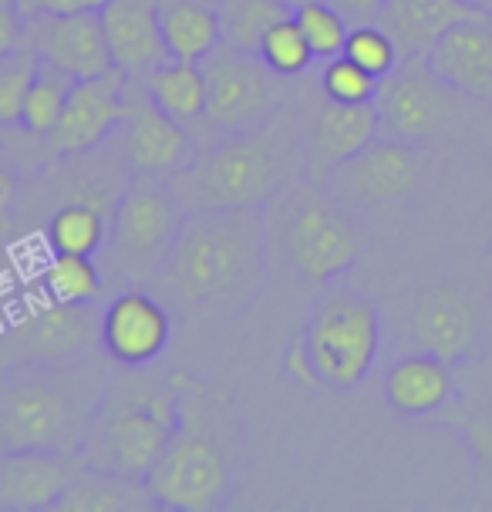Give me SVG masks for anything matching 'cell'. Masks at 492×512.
<instances>
[{
  "mask_svg": "<svg viewBox=\"0 0 492 512\" xmlns=\"http://www.w3.org/2000/svg\"><path fill=\"white\" fill-rule=\"evenodd\" d=\"M102 347V310L95 304H48L17 320L0 341V364L11 361H61Z\"/></svg>",
  "mask_w": 492,
  "mask_h": 512,
  "instance_id": "obj_11",
  "label": "cell"
},
{
  "mask_svg": "<svg viewBox=\"0 0 492 512\" xmlns=\"http://www.w3.org/2000/svg\"><path fill=\"white\" fill-rule=\"evenodd\" d=\"M179 425V391L166 378L129 368V374L108 381L78 455L88 469L145 479L159 455L166 452L172 435L179 432Z\"/></svg>",
  "mask_w": 492,
  "mask_h": 512,
  "instance_id": "obj_4",
  "label": "cell"
},
{
  "mask_svg": "<svg viewBox=\"0 0 492 512\" xmlns=\"http://www.w3.org/2000/svg\"><path fill=\"white\" fill-rule=\"evenodd\" d=\"M489 21H492V11H489Z\"/></svg>",
  "mask_w": 492,
  "mask_h": 512,
  "instance_id": "obj_44",
  "label": "cell"
},
{
  "mask_svg": "<svg viewBox=\"0 0 492 512\" xmlns=\"http://www.w3.org/2000/svg\"><path fill=\"white\" fill-rule=\"evenodd\" d=\"M169 58L199 64L223 44L220 0H156Z\"/></svg>",
  "mask_w": 492,
  "mask_h": 512,
  "instance_id": "obj_24",
  "label": "cell"
},
{
  "mask_svg": "<svg viewBox=\"0 0 492 512\" xmlns=\"http://www.w3.org/2000/svg\"><path fill=\"white\" fill-rule=\"evenodd\" d=\"M149 98L162 112L172 115L182 125H193L199 118H206V81L203 68L193 61H162L159 68H152L142 78Z\"/></svg>",
  "mask_w": 492,
  "mask_h": 512,
  "instance_id": "obj_26",
  "label": "cell"
},
{
  "mask_svg": "<svg viewBox=\"0 0 492 512\" xmlns=\"http://www.w3.org/2000/svg\"><path fill=\"white\" fill-rule=\"evenodd\" d=\"M41 71V54L31 44H21L0 58V128L21 125L24 98Z\"/></svg>",
  "mask_w": 492,
  "mask_h": 512,
  "instance_id": "obj_32",
  "label": "cell"
},
{
  "mask_svg": "<svg viewBox=\"0 0 492 512\" xmlns=\"http://www.w3.org/2000/svg\"><path fill=\"white\" fill-rule=\"evenodd\" d=\"M284 4L290 7V11H297V7H304V4H311V0H284Z\"/></svg>",
  "mask_w": 492,
  "mask_h": 512,
  "instance_id": "obj_43",
  "label": "cell"
},
{
  "mask_svg": "<svg viewBox=\"0 0 492 512\" xmlns=\"http://www.w3.org/2000/svg\"><path fill=\"white\" fill-rule=\"evenodd\" d=\"M469 4H476L479 11H492V0H469Z\"/></svg>",
  "mask_w": 492,
  "mask_h": 512,
  "instance_id": "obj_42",
  "label": "cell"
},
{
  "mask_svg": "<svg viewBox=\"0 0 492 512\" xmlns=\"http://www.w3.org/2000/svg\"><path fill=\"white\" fill-rule=\"evenodd\" d=\"M81 469L85 462L78 452H48V448L0 452V512L54 509V502Z\"/></svg>",
  "mask_w": 492,
  "mask_h": 512,
  "instance_id": "obj_18",
  "label": "cell"
},
{
  "mask_svg": "<svg viewBox=\"0 0 492 512\" xmlns=\"http://www.w3.org/2000/svg\"><path fill=\"white\" fill-rule=\"evenodd\" d=\"M415 337L435 358L462 361L476 344V314L469 300L449 287L428 290L415 307Z\"/></svg>",
  "mask_w": 492,
  "mask_h": 512,
  "instance_id": "obj_22",
  "label": "cell"
},
{
  "mask_svg": "<svg viewBox=\"0 0 492 512\" xmlns=\"http://www.w3.org/2000/svg\"><path fill=\"white\" fill-rule=\"evenodd\" d=\"M108 0H17L21 14H81V11H102Z\"/></svg>",
  "mask_w": 492,
  "mask_h": 512,
  "instance_id": "obj_37",
  "label": "cell"
},
{
  "mask_svg": "<svg viewBox=\"0 0 492 512\" xmlns=\"http://www.w3.org/2000/svg\"><path fill=\"white\" fill-rule=\"evenodd\" d=\"M449 85L428 71L425 61H402L378 85V118L381 132L398 142H425L449 118Z\"/></svg>",
  "mask_w": 492,
  "mask_h": 512,
  "instance_id": "obj_12",
  "label": "cell"
},
{
  "mask_svg": "<svg viewBox=\"0 0 492 512\" xmlns=\"http://www.w3.org/2000/svg\"><path fill=\"white\" fill-rule=\"evenodd\" d=\"M294 11L284 0H220V31L223 44L236 51H260L263 34Z\"/></svg>",
  "mask_w": 492,
  "mask_h": 512,
  "instance_id": "obj_28",
  "label": "cell"
},
{
  "mask_svg": "<svg viewBox=\"0 0 492 512\" xmlns=\"http://www.w3.org/2000/svg\"><path fill=\"white\" fill-rule=\"evenodd\" d=\"M378 135H381V118L375 102L344 105L327 98L314 112L304 135V179L327 182V176L337 166H344L351 155H358Z\"/></svg>",
  "mask_w": 492,
  "mask_h": 512,
  "instance_id": "obj_17",
  "label": "cell"
},
{
  "mask_svg": "<svg viewBox=\"0 0 492 512\" xmlns=\"http://www.w3.org/2000/svg\"><path fill=\"white\" fill-rule=\"evenodd\" d=\"M112 139L129 176L172 179L199 155L186 125L152 102L142 78H129L125 85V115Z\"/></svg>",
  "mask_w": 492,
  "mask_h": 512,
  "instance_id": "obj_10",
  "label": "cell"
},
{
  "mask_svg": "<svg viewBox=\"0 0 492 512\" xmlns=\"http://www.w3.org/2000/svg\"><path fill=\"white\" fill-rule=\"evenodd\" d=\"M287 368H290V374L300 381V384H307V388H317V374H314V364H311V358H307V347H304V341H297L294 347H290V358H287Z\"/></svg>",
  "mask_w": 492,
  "mask_h": 512,
  "instance_id": "obj_39",
  "label": "cell"
},
{
  "mask_svg": "<svg viewBox=\"0 0 492 512\" xmlns=\"http://www.w3.org/2000/svg\"><path fill=\"white\" fill-rule=\"evenodd\" d=\"M300 31H304L307 44L314 51V61H331L337 54H344L348 44V17H344L331 0H311V4L297 7L294 11Z\"/></svg>",
  "mask_w": 492,
  "mask_h": 512,
  "instance_id": "obj_33",
  "label": "cell"
},
{
  "mask_svg": "<svg viewBox=\"0 0 492 512\" xmlns=\"http://www.w3.org/2000/svg\"><path fill=\"white\" fill-rule=\"evenodd\" d=\"M331 4L354 24H375L388 0H331Z\"/></svg>",
  "mask_w": 492,
  "mask_h": 512,
  "instance_id": "obj_38",
  "label": "cell"
},
{
  "mask_svg": "<svg viewBox=\"0 0 492 512\" xmlns=\"http://www.w3.org/2000/svg\"><path fill=\"white\" fill-rule=\"evenodd\" d=\"M24 44V14L17 0H0V58Z\"/></svg>",
  "mask_w": 492,
  "mask_h": 512,
  "instance_id": "obj_36",
  "label": "cell"
},
{
  "mask_svg": "<svg viewBox=\"0 0 492 512\" xmlns=\"http://www.w3.org/2000/svg\"><path fill=\"white\" fill-rule=\"evenodd\" d=\"M156 509L176 512H213L223 509L236 492V475L226 452L206 432L186 425L182 415L179 432L172 435L166 452L145 475Z\"/></svg>",
  "mask_w": 492,
  "mask_h": 512,
  "instance_id": "obj_8",
  "label": "cell"
},
{
  "mask_svg": "<svg viewBox=\"0 0 492 512\" xmlns=\"http://www.w3.org/2000/svg\"><path fill=\"white\" fill-rule=\"evenodd\" d=\"M489 11H479L469 0H388L381 7L378 21L391 34L402 61H425L432 44L449 31L452 24L482 17Z\"/></svg>",
  "mask_w": 492,
  "mask_h": 512,
  "instance_id": "obj_21",
  "label": "cell"
},
{
  "mask_svg": "<svg viewBox=\"0 0 492 512\" xmlns=\"http://www.w3.org/2000/svg\"><path fill=\"white\" fill-rule=\"evenodd\" d=\"M11 199H14V172L0 159V206H7Z\"/></svg>",
  "mask_w": 492,
  "mask_h": 512,
  "instance_id": "obj_40",
  "label": "cell"
},
{
  "mask_svg": "<svg viewBox=\"0 0 492 512\" xmlns=\"http://www.w3.org/2000/svg\"><path fill=\"white\" fill-rule=\"evenodd\" d=\"M418 179V159L408 142L375 139L351 155L344 166L327 176L324 186L341 199L344 206H391L412 192Z\"/></svg>",
  "mask_w": 492,
  "mask_h": 512,
  "instance_id": "obj_14",
  "label": "cell"
},
{
  "mask_svg": "<svg viewBox=\"0 0 492 512\" xmlns=\"http://www.w3.org/2000/svg\"><path fill=\"white\" fill-rule=\"evenodd\" d=\"M378 85L381 81L375 75H368L364 68H358L351 58L337 54L324 64L321 71V88L327 98L334 102H344V105H361V102H375L378 98Z\"/></svg>",
  "mask_w": 492,
  "mask_h": 512,
  "instance_id": "obj_35",
  "label": "cell"
},
{
  "mask_svg": "<svg viewBox=\"0 0 492 512\" xmlns=\"http://www.w3.org/2000/svg\"><path fill=\"white\" fill-rule=\"evenodd\" d=\"M156 509L145 479L112 475L98 469H81L75 482L54 502V512H145Z\"/></svg>",
  "mask_w": 492,
  "mask_h": 512,
  "instance_id": "obj_25",
  "label": "cell"
},
{
  "mask_svg": "<svg viewBox=\"0 0 492 512\" xmlns=\"http://www.w3.org/2000/svg\"><path fill=\"white\" fill-rule=\"evenodd\" d=\"M108 219L102 206L85 203V199H71L61 203L48 219V240L54 253H81L95 256L102 253L108 236Z\"/></svg>",
  "mask_w": 492,
  "mask_h": 512,
  "instance_id": "obj_27",
  "label": "cell"
},
{
  "mask_svg": "<svg viewBox=\"0 0 492 512\" xmlns=\"http://www.w3.org/2000/svg\"><path fill=\"white\" fill-rule=\"evenodd\" d=\"M41 287L48 300L61 304H98L102 297V267L81 253H54L41 273Z\"/></svg>",
  "mask_w": 492,
  "mask_h": 512,
  "instance_id": "obj_30",
  "label": "cell"
},
{
  "mask_svg": "<svg viewBox=\"0 0 492 512\" xmlns=\"http://www.w3.org/2000/svg\"><path fill=\"white\" fill-rule=\"evenodd\" d=\"M75 81H78L75 75H68V71L41 61L38 78H34V85L24 98L21 125L17 128H24V135H34V139H48L54 132V125H58L61 112H65Z\"/></svg>",
  "mask_w": 492,
  "mask_h": 512,
  "instance_id": "obj_29",
  "label": "cell"
},
{
  "mask_svg": "<svg viewBox=\"0 0 492 512\" xmlns=\"http://www.w3.org/2000/svg\"><path fill=\"white\" fill-rule=\"evenodd\" d=\"M102 24L112 61L125 78H145L152 68L169 61L156 0H108L102 7Z\"/></svg>",
  "mask_w": 492,
  "mask_h": 512,
  "instance_id": "obj_20",
  "label": "cell"
},
{
  "mask_svg": "<svg viewBox=\"0 0 492 512\" xmlns=\"http://www.w3.org/2000/svg\"><path fill=\"white\" fill-rule=\"evenodd\" d=\"M186 209L179 206L169 179L132 176L108 219L102 246L105 277L122 287H152L172 250Z\"/></svg>",
  "mask_w": 492,
  "mask_h": 512,
  "instance_id": "obj_5",
  "label": "cell"
},
{
  "mask_svg": "<svg viewBox=\"0 0 492 512\" xmlns=\"http://www.w3.org/2000/svg\"><path fill=\"white\" fill-rule=\"evenodd\" d=\"M300 341L307 347L317 381L341 391L354 388L375 368L381 344L378 310L348 287L327 290Z\"/></svg>",
  "mask_w": 492,
  "mask_h": 512,
  "instance_id": "obj_7",
  "label": "cell"
},
{
  "mask_svg": "<svg viewBox=\"0 0 492 512\" xmlns=\"http://www.w3.org/2000/svg\"><path fill=\"white\" fill-rule=\"evenodd\" d=\"M344 58H351L358 68L375 75L378 81L388 78L402 64L395 41H391V34L381 24H354L348 44H344Z\"/></svg>",
  "mask_w": 492,
  "mask_h": 512,
  "instance_id": "obj_34",
  "label": "cell"
},
{
  "mask_svg": "<svg viewBox=\"0 0 492 512\" xmlns=\"http://www.w3.org/2000/svg\"><path fill=\"white\" fill-rule=\"evenodd\" d=\"M425 64L442 85L466 98L492 105V21L489 14L469 17L452 24L432 51L425 54Z\"/></svg>",
  "mask_w": 492,
  "mask_h": 512,
  "instance_id": "obj_19",
  "label": "cell"
},
{
  "mask_svg": "<svg viewBox=\"0 0 492 512\" xmlns=\"http://www.w3.org/2000/svg\"><path fill=\"white\" fill-rule=\"evenodd\" d=\"M125 85H129V78L118 68L75 81L65 112L48 135V152L54 159L95 152L105 142H112L125 115Z\"/></svg>",
  "mask_w": 492,
  "mask_h": 512,
  "instance_id": "obj_13",
  "label": "cell"
},
{
  "mask_svg": "<svg viewBox=\"0 0 492 512\" xmlns=\"http://www.w3.org/2000/svg\"><path fill=\"white\" fill-rule=\"evenodd\" d=\"M172 341V314L149 290H122L102 310V351L125 368L159 361Z\"/></svg>",
  "mask_w": 492,
  "mask_h": 512,
  "instance_id": "obj_16",
  "label": "cell"
},
{
  "mask_svg": "<svg viewBox=\"0 0 492 512\" xmlns=\"http://www.w3.org/2000/svg\"><path fill=\"white\" fill-rule=\"evenodd\" d=\"M112 374L91 354L0 364V452H78Z\"/></svg>",
  "mask_w": 492,
  "mask_h": 512,
  "instance_id": "obj_2",
  "label": "cell"
},
{
  "mask_svg": "<svg viewBox=\"0 0 492 512\" xmlns=\"http://www.w3.org/2000/svg\"><path fill=\"white\" fill-rule=\"evenodd\" d=\"M263 209H189L152 280L169 314L196 324L233 317L267 283Z\"/></svg>",
  "mask_w": 492,
  "mask_h": 512,
  "instance_id": "obj_1",
  "label": "cell"
},
{
  "mask_svg": "<svg viewBox=\"0 0 492 512\" xmlns=\"http://www.w3.org/2000/svg\"><path fill=\"white\" fill-rule=\"evenodd\" d=\"M385 395L388 405L398 415L418 418V415H432L439 411L445 401L452 398V374L449 361L435 358V354H412L402 358L385 378Z\"/></svg>",
  "mask_w": 492,
  "mask_h": 512,
  "instance_id": "obj_23",
  "label": "cell"
},
{
  "mask_svg": "<svg viewBox=\"0 0 492 512\" xmlns=\"http://www.w3.org/2000/svg\"><path fill=\"white\" fill-rule=\"evenodd\" d=\"M206 81V122L220 132L260 125L287 102L284 78L273 75L260 54L220 44L199 61Z\"/></svg>",
  "mask_w": 492,
  "mask_h": 512,
  "instance_id": "obj_9",
  "label": "cell"
},
{
  "mask_svg": "<svg viewBox=\"0 0 492 512\" xmlns=\"http://www.w3.org/2000/svg\"><path fill=\"white\" fill-rule=\"evenodd\" d=\"M476 445L482 448V455L492 459V418H486V422L476 428Z\"/></svg>",
  "mask_w": 492,
  "mask_h": 512,
  "instance_id": "obj_41",
  "label": "cell"
},
{
  "mask_svg": "<svg viewBox=\"0 0 492 512\" xmlns=\"http://www.w3.org/2000/svg\"><path fill=\"white\" fill-rule=\"evenodd\" d=\"M24 44H31L44 64H54V68L68 71L75 78H95L115 68L105 38L102 11L27 14Z\"/></svg>",
  "mask_w": 492,
  "mask_h": 512,
  "instance_id": "obj_15",
  "label": "cell"
},
{
  "mask_svg": "<svg viewBox=\"0 0 492 512\" xmlns=\"http://www.w3.org/2000/svg\"><path fill=\"white\" fill-rule=\"evenodd\" d=\"M304 176V135L273 115L267 122L223 132L169 179L179 206L186 209H263L277 203Z\"/></svg>",
  "mask_w": 492,
  "mask_h": 512,
  "instance_id": "obj_3",
  "label": "cell"
},
{
  "mask_svg": "<svg viewBox=\"0 0 492 512\" xmlns=\"http://www.w3.org/2000/svg\"><path fill=\"white\" fill-rule=\"evenodd\" d=\"M277 236L290 267L321 287L351 270L361 250L358 226H354L348 206L324 182L311 179H304L297 189L290 186Z\"/></svg>",
  "mask_w": 492,
  "mask_h": 512,
  "instance_id": "obj_6",
  "label": "cell"
},
{
  "mask_svg": "<svg viewBox=\"0 0 492 512\" xmlns=\"http://www.w3.org/2000/svg\"><path fill=\"white\" fill-rule=\"evenodd\" d=\"M257 54L273 75H280L284 81L300 78L314 64V51H311V44H307L294 14L284 17V21H277L267 34H263Z\"/></svg>",
  "mask_w": 492,
  "mask_h": 512,
  "instance_id": "obj_31",
  "label": "cell"
}]
</instances>
